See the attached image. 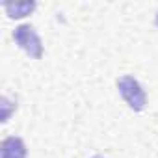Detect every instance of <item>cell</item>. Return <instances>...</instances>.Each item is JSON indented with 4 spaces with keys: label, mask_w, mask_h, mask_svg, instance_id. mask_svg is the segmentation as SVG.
Listing matches in <instances>:
<instances>
[{
    "label": "cell",
    "mask_w": 158,
    "mask_h": 158,
    "mask_svg": "<svg viewBox=\"0 0 158 158\" xmlns=\"http://www.w3.org/2000/svg\"><path fill=\"white\" fill-rule=\"evenodd\" d=\"M117 89H119L123 101H125L134 112L145 110V106H147V95H145L141 84L136 80L134 76H130V74L121 76L119 80H117Z\"/></svg>",
    "instance_id": "6da1fadb"
},
{
    "label": "cell",
    "mask_w": 158,
    "mask_h": 158,
    "mask_svg": "<svg viewBox=\"0 0 158 158\" xmlns=\"http://www.w3.org/2000/svg\"><path fill=\"white\" fill-rule=\"evenodd\" d=\"M154 23H156V26H158V13H156V21H154Z\"/></svg>",
    "instance_id": "5b68a950"
},
{
    "label": "cell",
    "mask_w": 158,
    "mask_h": 158,
    "mask_svg": "<svg viewBox=\"0 0 158 158\" xmlns=\"http://www.w3.org/2000/svg\"><path fill=\"white\" fill-rule=\"evenodd\" d=\"M13 39L30 58L39 60L43 56V43H41V39H39V35H37L34 26H30V24L17 26L13 30Z\"/></svg>",
    "instance_id": "7a4b0ae2"
},
{
    "label": "cell",
    "mask_w": 158,
    "mask_h": 158,
    "mask_svg": "<svg viewBox=\"0 0 158 158\" xmlns=\"http://www.w3.org/2000/svg\"><path fill=\"white\" fill-rule=\"evenodd\" d=\"M93 158H104V156H93Z\"/></svg>",
    "instance_id": "8992f818"
},
{
    "label": "cell",
    "mask_w": 158,
    "mask_h": 158,
    "mask_svg": "<svg viewBox=\"0 0 158 158\" xmlns=\"http://www.w3.org/2000/svg\"><path fill=\"white\" fill-rule=\"evenodd\" d=\"M4 10L11 19H23L35 10V2H6Z\"/></svg>",
    "instance_id": "277c9868"
},
{
    "label": "cell",
    "mask_w": 158,
    "mask_h": 158,
    "mask_svg": "<svg viewBox=\"0 0 158 158\" xmlns=\"http://www.w3.org/2000/svg\"><path fill=\"white\" fill-rule=\"evenodd\" d=\"M28 151L19 136H10L0 143V158H26Z\"/></svg>",
    "instance_id": "3957f363"
}]
</instances>
